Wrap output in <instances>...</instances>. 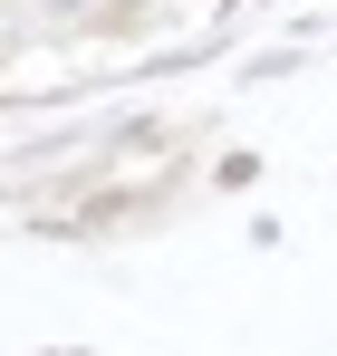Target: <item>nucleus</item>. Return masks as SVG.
<instances>
[{"label": "nucleus", "instance_id": "nucleus-1", "mask_svg": "<svg viewBox=\"0 0 337 356\" xmlns=\"http://www.w3.org/2000/svg\"><path fill=\"white\" fill-rule=\"evenodd\" d=\"M289 67H299V39H289V49H270V58H251V67H241V87H280Z\"/></svg>", "mask_w": 337, "mask_h": 356}, {"label": "nucleus", "instance_id": "nucleus-2", "mask_svg": "<svg viewBox=\"0 0 337 356\" xmlns=\"http://www.w3.org/2000/svg\"><path fill=\"white\" fill-rule=\"evenodd\" d=\"M212 183H222V193H241V183H260V154H222V164H212Z\"/></svg>", "mask_w": 337, "mask_h": 356}, {"label": "nucleus", "instance_id": "nucleus-3", "mask_svg": "<svg viewBox=\"0 0 337 356\" xmlns=\"http://www.w3.org/2000/svg\"><path fill=\"white\" fill-rule=\"evenodd\" d=\"M39 356H97V347H39Z\"/></svg>", "mask_w": 337, "mask_h": 356}]
</instances>
